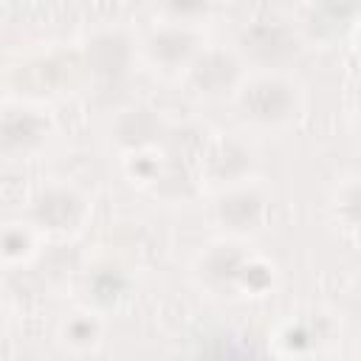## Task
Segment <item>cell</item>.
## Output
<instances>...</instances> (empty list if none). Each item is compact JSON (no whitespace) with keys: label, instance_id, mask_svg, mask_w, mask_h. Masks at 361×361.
Instances as JSON below:
<instances>
[{"label":"cell","instance_id":"cell-1","mask_svg":"<svg viewBox=\"0 0 361 361\" xmlns=\"http://www.w3.org/2000/svg\"><path fill=\"white\" fill-rule=\"evenodd\" d=\"M237 110L259 127H279L302 113V90L282 73H259L237 87Z\"/></svg>","mask_w":361,"mask_h":361},{"label":"cell","instance_id":"cell-2","mask_svg":"<svg viewBox=\"0 0 361 361\" xmlns=\"http://www.w3.org/2000/svg\"><path fill=\"white\" fill-rule=\"evenodd\" d=\"M302 48L305 39L299 28L279 17H257L237 34V56L268 71L290 65L302 54Z\"/></svg>","mask_w":361,"mask_h":361},{"label":"cell","instance_id":"cell-3","mask_svg":"<svg viewBox=\"0 0 361 361\" xmlns=\"http://www.w3.org/2000/svg\"><path fill=\"white\" fill-rule=\"evenodd\" d=\"M186 79H189V87L206 99L231 96L245 82L243 59L237 56V51H228L220 45L200 48L195 59L186 65Z\"/></svg>","mask_w":361,"mask_h":361},{"label":"cell","instance_id":"cell-4","mask_svg":"<svg viewBox=\"0 0 361 361\" xmlns=\"http://www.w3.org/2000/svg\"><path fill=\"white\" fill-rule=\"evenodd\" d=\"M133 39L121 28H99L82 45V65L102 85L121 82L133 68Z\"/></svg>","mask_w":361,"mask_h":361},{"label":"cell","instance_id":"cell-5","mask_svg":"<svg viewBox=\"0 0 361 361\" xmlns=\"http://www.w3.org/2000/svg\"><path fill=\"white\" fill-rule=\"evenodd\" d=\"M28 217L34 226H39L51 234H71L87 217V197L73 186L51 183V186H42L31 197Z\"/></svg>","mask_w":361,"mask_h":361},{"label":"cell","instance_id":"cell-6","mask_svg":"<svg viewBox=\"0 0 361 361\" xmlns=\"http://www.w3.org/2000/svg\"><path fill=\"white\" fill-rule=\"evenodd\" d=\"M51 135V118L28 104H8L0 110V152L20 158L39 149Z\"/></svg>","mask_w":361,"mask_h":361},{"label":"cell","instance_id":"cell-7","mask_svg":"<svg viewBox=\"0 0 361 361\" xmlns=\"http://www.w3.org/2000/svg\"><path fill=\"white\" fill-rule=\"evenodd\" d=\"M113 138L121 149L135 152H152L169 138V124L166 118L149 107V104H133L124 107L116 121H113Z\"/></svg>","mask_w":361,"mask_h":361},{"label":"cell","instance_id":"cell-8","mask_svg":"<svg viewBox=\"0 0 361 361\" xmlns=\"http://www.w3.org/2000/svg\"><path fill=\"white\" fill-rule=\"evenodd\" d=\"M268 217V197L257 186H228L214 197V220L231 234L257 231Z\"/></svg>","mask_w":361,"mask_h":361},{"label":"cell","instance_id":"cell-9","mask_svg":"<svg viewBox=\"0 0 361 361\" xmlns=\"http://www.w3.org/2000/svg\"><path fill=\"white\" fill-rule=\"evenodd\" d=\"M254 166V155L245 144H240L231 135H220L203 144L200 149V172L212 183H231L237 186Z\"/></svg>","mask_w":361,"mask_h":361},{"label":"cell","instance_id":"cell-10","mask_svg":"<svg viewBox=\"0 0 361 361\" xmlns=\"http://www.w3.org/2000/svg\"><path fill=\"white\" fill-rule=\"evenodd\" d=\"M144 48H147V56L161 68H186L203 45H200V37L195 28L172 20L166 25L152 28Z\"/></svg>","mask_w":361,"mask_h":361},{"label":"cell","instance_id":"cell-11","mask_svg":"<svg viewBox=\"0 0 361 361\" xmlns=\"http://www.w3.org/2000/svg\"><path fill=\"white\" fill-rule=\"evenodd\" d=\"M248 262H251V254L240 243L220 240V243H212L203 251V257H200V274L214 288H231V285H240Z\"/></svg>","mask_w":361,"mask_h":361},{"label":"cell","instance_id":"cell-12","mask_svg":"<svg viewBox=\"0 0 361 361\" xmlns=\"http://www.w3.org/2000/svg\"><path fill=\"white\" fill-rule=\"evenodd\" d=\"M355 17H358V6H353V3H336V0L313 3L305 11L302 31H305V37H310L316 42H336L355 25Z\"/></svg>","mask_w":361,"mask_h":361},{"label":"cell","instance_id":"cell-13","mask_svg":"<svg viewBox=\"0 0 361 361\" xmlns=\"http://www.w3.org/2000/svg\"><path fill=\"white\" fill-rule=\"evenodd\" d=\"M85 288H87V296H90L99 307H113V305H118L121 299L130 296L133 279H130V274H127L121 265H116V262H102V265H96V268L87 274Z\"/></svg>","mask_w":361,"mask_h":361},{"label":"cell","instance_id":"cell-14","mask_svg":"<svg viewBox=\"0 0 361 361\" xmlns=\"http://www.w3.org/2000/svg\"><path fill=\"white\" fill-rule=\"evenodd\" d=\"M17 76L23 79V85L28 87V93H42V82L45 79H56V85L65 87V79L71 76V71H65V59L48 56V59H34L28 65H20L17 68Z\"/></svg>","mask_w":361,"mask_h":361},{"label":"cell","instance_id":"cell-15","mask_svg":"<svg viewBox=\"0 0 361 361\" xmlns=\"http://www.w3.org/2000/svg\"><path fill=\"white\" fill-rule=\"evenodd\" d=\"M62 338L73 350H90L102 338V322L93 313H71L62 324Z\"/></svg>","mask_w":361,"mask_h":361},{"label":"cell","instance_id":"cell-16","mask_svg":"<svg viewBox=\"0 0 361 361\" xmlns=\"http://www.w3.org/2000/svg\"><path fill=\"white\" fill-rule=\"evenodd\" d=\"M34 248V237L25 226H17V223H8L0 228V257L8 259V262H20L31 254Z\"/></svg>","mask_w":361,"mask_h":361},{"label":"cell","instance_id":"cell-17","mask_svg":"<svg viewBox=\"0 0 361 361\" xmlns=\"http://www.w3.org/2000/svg\"><path fill=\"white\" fill-rule=\"evenodd\" d=\"M347 212L341 220L350 226V228H355V223H358V186H355V180H350L341 192H338V212Z\"/></svg>","mask_w":361,"mask_h":361},{"label":"cell","instance_id":"cell-18","mask_svg":"<svg viewBox=\"0 0 361 361\" xmlns=\"http://www.w3.org/2000/svg\"><path fill=\"white\" fill-rule=\"evenodd\" d=\"M0 313H3V305H0Z\"/></svg>","mask_w":361,"mask_h":361}]
</instances>
